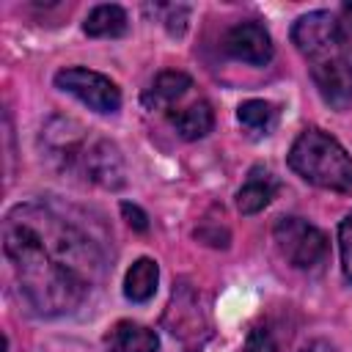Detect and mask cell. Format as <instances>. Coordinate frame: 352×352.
<instances>
[{"mask_svg": "<svg viewBox=\"0 0 352 352\" xmlns=\"http://www.w3.org/2000/svg\"><path fill=\"white\" fill-rule=\"evenodd\" d=\"M3 250L22 297L44 316L80 308L104 275V253L91 231L41 201L19 204L6 214Z\"/></svg>", "mask_w": 352, "mask_h": 352, "instance_id": "cell-1", "label": "cell"}, {"mask_svg": "<svg viewBox=\"0 0 352 352\" xmlns=\"http://www.w3.org/2000/svg\"><path fill=\"white\" fill-rule=\"evenodd\" d=\"M292 41L308 60L319 96L346 110L352 104V38L330 11L302 14L292 25Z\"/></svg>", "mask_w": 352, "mask_h": 352, "instance_id": "cell-2", "label": "cell"}, {"mask_svg": "<svg viewBox=\"0 0 352 352\" xmlns=\"http://www.w3.org/2000/svg\"><path fill=\"white\" fill-rule=\"evenodd\" d=\"M47 151L52 160H58L60 168L80 173L91 184L116 190L124 179V157L113 140L91 138L77 121L72 118H52L44 129Z\"/></svg>", "mask_w": 352, "mask_h": 352, "instance_id": "cell-3", "label": "cell"}, {"mask_svg": "<svg viewBox=\"0 0 352 352\" xmlns=\"http://www.w3.org/2000/svg\"><path fill=\"white\" fill-rule=\"evenodd\" d=\"M289 168L322 190L352 192V157L324 129L308 126L297 135L289 148Z\"/></svg>", "mask_w": 352, "mask_h": 352, "instance_id": "cell-4", "label": "cell"}, {"mask_svg": "<svg viewBox=\"0 0 352 352\" xmlns=\"http://www.w3.org/2000/svg\"><path fill=\"white\" fill-rule=\"evenodd\" d=\"M272 239L280 256L297 270H311L327 256L324 231L302 217H280L272 228Z\"/></svg>", "mask_w": 352, "mask_h": 352, "instance_id": "cell-5", "label": "cell"}, {"mask_svg": "<svg viewBox=\"0 0 352 352\" xmlns=\"http://www.w3.org/2000/svg\"><path fill=\"white\" fill-rule=\"evenodd\" d=\"M55 85L72 96H77L82 104H88L96 113H116L121 107V91L118 85L85 66H69L55 74Z\"/></svg>", "mask_w": 352, "mask_h": 352, "instance_id": "cell-6", "label": "cell"}, {"mask_svg": "<svg viewBox=\"0 0 352 352\" xmlns=\"http://www.w3.org/2000/svg\"><path fill=\"white\" fill-rule=\"evenodd\" d=\"M223 47L231 58L242 60V63H253V66H264L272 58V38L267 33L264 25L258 22H236L226 30L223 36Z\"/></svg>", "mask_w": 352, "mask_h": 352, "instance_id": "cell-7", "label": "cell"}, {"mask_svg": "<svg viewBox=\"0 0 352 352\" xmlns=\"http://www.w3.org/2000/svg\"><path fill=\"white\" fill-rule=\"evenodd\" d=\"M107 352H157L160 349V336L138 322H116L107 336H104Z\"/></svg>", "mask_w": 352, "mask_h": 352, "instance_id": "cell-8", "label": "cell"}, {"mask_svg": "<svg viewBox=\"0 0 352 352\" xmlns=\"http://www.w3.org/2000/svg\"><path fill=\"white\" fill-rule=\"evenodd\" d=\"M275 192H278V179L267 168L256 165L250 168L248 182L236 190V209L242 214H256L275 198Z\"/></svg>", "mask_w": 352, "mask_h": 352, "instance_id": "cell-9", "label": "cell"}, {"mask_svg": "<svg viewBox=\"0 0 352 352\" xmlns=\"http://www.w3.org/2000/svg\"><path fill=\"white\" fill-rule=\"evenodd\" d=\"M190 85H192V80L184 72H160L148 82L143 96H140L143 107H148V110H168L173 102H179L187 94Z\"/></svg>", "mask_w": 352, "mask_h": 352, "instance_id": "cell-10", "label": "cell"}, {"mask_svg": "<svg viewBox=\"0 0 352 352\" xmlns=\"http://www.w3.org/2000/svg\"><path fill=\"white\" fill-rule=\"evenodd\" d=\"M126 28H129L126 11L116 3H102V6L91 8L82 22V30L94 38H118L126 33Z\"/></svg>", "mask_w": 352, "mask_h": 352, "instance_id": "cell-11", "label": "cell"}, {"mask_svg": "<svg viewBox=\"0 0 352 352\" xmlns=\"http://www.w3.org/2000/svg\"><path fill=\"white\" fill-rule=\"evenodd\" d=\"M157 283H160V267L154 258H138L129 270H126V278H124V294L126 300L132 302H148L157 292Z\"/></svg>", "mask_w": 352, "mask_h": 352, "instance_id": "cell-12", "label": "cell"}, {"mask_svg": "<svg viewBox=\"0 0 352 352\" xmlns=\"http://www.w3.org/2000/svg\"><path fill=\"white\" fill-rule=\"evenodd\" d=\"M170 124L176 126V132L184 138V140H198L204 135L212 132L214 126V113L209 107V102H195L179 113H170Z\"/></svg>", "mask_w": 352, "mask_h": 352, "instance_id": "cell-13", "label": "cell"}, {"mask_svg": "<svg viewBox=\"0 0 352 352\" xmlns=\"http://www.w3.org/2000/svg\"><path fill=\"white\" fill-rule=\"evenodd\" d=\"M236 118H239V124L248 126L250 132L267 135V132L275 126V121H278V107H275L272 102H267V99H248V102L239 104Z\"/></svg>", "mask_w": 352, "mask_h": 352, "instance_id": "cell-14", "label": "cell"}, {"mask_svg": "<svg viewBox=\"0 0 352 352\" xmlns=\"http://www.w3.org/2000/svg\"><path fill=\"white\" fill-rule=\"evenodd\" d=\"M338 250H341V270L346 280H352V212L338 226Z\"/></svg>", "mask_w": 352, "mask_h": 352, "instance_id": "cell-15", "label": "cell"}, {"mask_svg": "<svg viewBox=\"0 0 352 352\" xmlns=\"http://www.w3.org/2000/svg\"><path fill=\"white\" fill-rule=\"evenodd\" d=\"M245 352H278V344L267 327H253L245 341Z\"/></svg>", "mask_w": 352, "mask_h": 352, "instance_id": "cell-16", "label": "cell"}, {"mask_svg": "<svg viewBox=\"0 0 352 352\" xmlns=\"http://www.w3.org/2000/svg\"><path fill=\"white\" fill-rule=\"evenodd\" d=\"M195 239L198 242H204V245H209V248H228V231L226 228H220V226H201V228H195Z\"/></svg>", "mask_w": 352, "mask_h": 352, "instance_id": "cell-17", "label": "cell"}, {"mask_svg": "<svg viewBox=\"0 0 352 352\" xmlns=\"http://www.w3.org/2000/svg\"><path fill=\"white\" fill-rule=\"evenodd\" d=\"M121 214H124V220H126L135 231H146V228H148V217H146V212H143L140 206L124 201V204H121Z\"/></svg>", "mask_w": 352, "mask_h": 352, "instance_id": "cell-18", "label": "cell"}, {"mask_svg": "<svg viewBox=\"0 0 352 352\" xmlns=\"http://www.w3.org/2000/svg\"><path fill=\"white\" fill-rule=\"evenodd\" d=\"M300 352H338L330 341H322V338H316V341H311V344H305Z\"/></svg>", "mask_w": 352, "mask_h": 352, "instance_id": "cell-19", "label": "cell"}, {"mask_svg": "<svg viewBox=\"0 0 352 352\" xmlns=\"http://www.w3.org/2000/svg\"><path fill=\"white\" fill-rule=\"evenodd\" d=\"M344 16L352 22V3H344Z\"/></svg>", "mask_w": 352, "mask_h": 352, "instance_id": "cell-20", "label": "cell"}]
</instances>
